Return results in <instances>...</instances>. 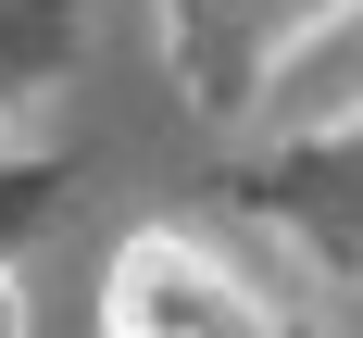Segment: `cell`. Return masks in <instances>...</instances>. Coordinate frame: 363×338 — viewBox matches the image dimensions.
Returning <instances> with one entry per match:
<instances>
[{
  "instance_id": "1",
  "label": "cell",
  "mask_w": 363,
  "mask_h": 338,
  "mask_svg": "<svg viewBox=\"0 0 363 338\" xmlns=\"http://www.w3.org/2000/svg\"><path fill=\"white\" fill-rule=\"evenodd\" d=\"M101 326L113 338H276V313L201 238H125L113 251V288H101Z\"/></svg>"
},
{
  "instance_id": "2",
  "label": "cell",
  "mask_w": 363,
  "mask_h": 338,
  "mask_svg": "<svg viewBox=\"0 0 363 338\" xmlns=\"http://www.w3.org/2000/svg\"><path fill=\"white\" fill-rule=\"evenodd\" d=\"M0 338H26V313H13V288H0Z\"/></svg>"
}]
</instances>
